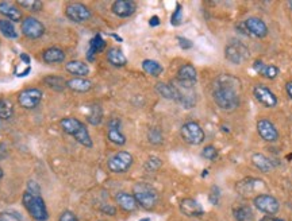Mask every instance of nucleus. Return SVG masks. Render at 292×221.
<instances>
[{"label":"nucleus","instance_id":"nucleus-1","mask_svg":"<svg viewBox=\"0 0 292 221\" xmlns=\"http://www.w3.org/2000/svg\"><path fill=\"white\" fill-rule=\"evenodd\" d=\"M240 81L230 74L219 76L214 82L213 99L219 108L226 112H231L240 107V93H238Z\"/></svg>","mask_w":292,"mask_h":221},{"label":"nucleus","instance_id":"nucleus-2","mask_svg":"<svg viewBox=\"0 0 292 221\" xmlns=\"http://www.w3.org/2000/svg\"><path fill=\"white\" fill-rule=\"evenodd\" d=\"M60 125L63 128V131L68 135L73 136L77 143H80L84 147L91 148L94 146L91 135L87 127L84 125L83 121H80L76 117H64L63 120L60 121Z\"/></svg>","mask_w":292,"mask_h":221},{"label":"nucleus","instance_id":"nucleus-3","mask_svg":"<svg viewBox=\"0 0 292 221\" xmlns=\"http://www.w3.org/2000/svg\"><path fill=\"white\" fill-rule=\"evenodd\" d=\"M24 208L28 210L30 216L35 221H47L49 213H47L46 204L43 201V198L39 194H33L30 192H24L22 197Z\"/></svg>","mask_w":292,"mask_h":221},{"label":"nucleus","instance_id":"nucleus-4","mask_svg":"<svg viewBox=\"0 0 292 221\" xmlns=\"http://www.w3.org/2000/svg\"><path fill=\"white\" fill-rule=\"evenodd\" d=\"M132 196L136 197L137 202H138V206H141V208H144V209L146 210L153 209V208L157 205V202H158V193H157V190L154 189L152 185H149V183H137L136 186H134V194H132Z\"/></svg>","mask_w":292,"mask_h":221},{"label":"nucleus","instance_id":"nucleus-5","mask_svg":"<svg viewBox=\"0 0 292 221\" xmlns=\"http://www.w3.org/2000/svg\"><path fill=\"white\" fill-rule=\"evenodd\" d=\"M180 134H181V138L192 146L202 144L204 142V138H206L203 128L196 121H187L180 130Z\"/></svg>","mask_w":292,"mask_h":221},{"label":"nucleus","instance_id":"nucleus-6","mask_svg":"<svg viewBox=\"0 0 292 221\" xmlns=\"http://www.w3.org/2000/svg\"><path fill=\"white\" fill-rule=\"evenodd\" d=\"M134 159L132 155L127 151H118L117 154H114L107 162L110 171L111 173H117V174H122L126 173L131 167Z\"/></svg>","mask_w":292,"mask_h":221},{"label":"nucleus","instance_id":"nucleus-7","mask_svg":"<svg viewBox=\"0 0 292 221\" xmlns=\"http://www.w3.org/2000/svg\"><path fill=\"white\" fill-rule=\"evenodd\" d=\"M225 57L233 65H241L249 57V50L245 45L234 41V42L229 43L225 49Z\"/></svg>","mask_w":292,"mask_h":221},{"label":"nucleus","instance_id":"nucleus-8","mask_svg":"<svg viewBox=\"0 0 292 221\" xmlns=\"http://www.w3.org/2000/svg\"><path fill=\"white\" fill-rule=\"evenodd\" d=\"M253 204L260 212L268 214V216L276 214L279 209H280L279 201L273 196H271V194H258V196L254 197Z\"/></svg>","mask_w":292,"mask_h":221},{"label":"nucleus","instance_id":"nucleus-9","mask_svg":"<svg viewBox=\"0 0 292 221\" xmlns=\"http://www.w3.org/2000/svg\"><path fill=\"white\" fill-rule=\"evenodd\" d=\"M42 90L38 88H28L18 94V103L24 109H34L42 100Z\"/></svg>","mask_w":292,"mask_h":221},{"label":"nucleus","instance_id":"nucleus-10","mask_svg":"<svg viewBox=\"0 0 292 221\" xmlns=\"http://www.w3.org/2000/svg\"><path fill=\"white\" fill-rule=\"evenodd\" d=\"M65 15L68 19H70L74 23H83L90 19L92 14L91 10L87 6L82 3H70L66 6Z\"/></svg>","mask_w":292,"mask_h":221},{"label":"nucleus","instance_id":"nucleus-11","mask_svg":"<svg viewBox=\"0 0 292 221\" xmlns=\"http://www.w3.org/2000/svg\"><path fill=\"white\" fill-rule=\"evenodd\" d=\"M20 28H22V33H23L24 37H28L30 39H38L45 34V26L33 16H28L26 19L22 20Z\"/></svg>","mask_w":292,"mask_h":221},{"label":"nucleus","instance_id":"nucleus-12","mask_svg":"<svg viewBox=\"0 0 292 221\" xmlns=\"http://www.w3.org/2000/svg\"><path fill=\"white\" fill-rule=\"evenodd\" d=\"M198 81V72L191 64H185L177 72V82L183 88H192Z\"/></svg>","mask_w":292,"mask_h":221},{"label":"nucleus","instance_id":"nucleus-13","mask_svg":"<svg viewBox=\"0 0 292 221\" xmlns=\"http://www.w3.org/2000/svg\"><path fill=\"white\" fill-rule=\"evenodd\" d=\"M253 96L256 97V100L262 104L265 108H273L277 105V97L275 96L272 90L267 88L262 84H258L253 88Z\"/></svg>","mask_w":292,"mask_h":221},{"label":"nucleus","instance_id":"nucleus-14","mask_svg":"<svg viewBox=\"0 0 292 221\" xmlns=\"http://www.w3.org/2000/svg\"><path fill=\"white\" fill-rule=\"evenodd\" d=\"M257 132L261 136V139H264L265 142H276L279 139V131L275 127L272 121H269L268 119H260L257 121Z\"/></svg>","mask_w":292,"mask_h":221},{"label":"nucleus","instance_id":"nucleus-15","mask_svg":"<svg viewBox=\"0 0 292 221\" xmlns=\"http://www.w3.org/2000/svg\"><path fill=\"white\" fill-rule=\"evenodd\" d=\"M246 31L249 35H253L256 38H264L265 35L268 34V27L265 24L264 20H261L260 18H249L244 22Z\"/></svg>","mask_w":292,"mask_h":221},{"label":"nucleus","instance_id":"nucleus-16","mask_svg":"<svg viewBox=\"0 0 292 221\" xmlns=\"http://www.w3.org/2000/svg\"><path fill=\"white\" fill-rule=\"evenodd\" d=\"M180 210L181 213L188 217H200L204 214V209L194 198H184L180 201Z\"/></svg>","mask_w":292,"mask_h":221},{"label":"nucleus","instance_id":"nucleus-17","mask_svg":"<svg viewBox=\"0 0 292 221\" xmlns=\"http://www.w3.org/2000/svg\"><path fill=\"white\" fill-rule=\"evenodd\" d=\"M111 10L119 18H129L136 12L137 4L132 0H117L113 3Z\"/></svg>","mask_w":292,"mask_h":221},{"label":"nucleus","instance_id":"nucleus-18","mask_svg":"<svg viewBox=\"0 0 292 221\" xmlns=\"http://www.w3.org/2000/svg\"><path fill=\"white\" fill-rule=\"evenodd\" d=\"M121 120L114 117L109 121V132H107V136H109L110 142H113L114 144L117 146H123L126 143V136L122 134L121 131Z\"/></svg>","mask_w":292,"mask_h":221},{"label":"nucleus","instance_id":"nucleus-19","mask_svg":"<svg viewBox=\"0 0 292 221\" xmlns=\"http://www.w3.org/2000/svg\"><path fill=\"white\" fill-rule=\"evenodd\" d=\"M115 201L119 205V208L125 212H134L138 208V202H137L136 197L132 194L126 193V192H119L115 196Z\"/></svg>","mask_w":292,"mask_h":221},{"label":"nucleus","instance_id":"nucleus-20","mask_svg":"<svg viewBox=\"0 0 292 221\" xmlns=\"http://www.w3.org/2000/svg\"><path fill=\"white\" fill-rule=\"evenodd\" d=\"M156 92L160 94L161 97L167 99V100H180V92L179 88L172 84H167V82H158L156 85Z\"/></svg>","mask_w":292,"mask_h":221},{"label":"nucleus","instance_id":"nucleus-21","mask_svg":"<svg viewBox=\"0 0 292 221\" xmlns=\"http://www.w3.org/2000/svg\"><path fill=\"white\" fill-rule=\"evenodd\" d=\"M105 47V41L101 38L100 34H96L94 38L90 41V47H88V51H87V59L88 61H95V57H96L97 53L104 50Z\"/></svg>","mask_w":292,"mask_h":221},{"label":"nucleus","instance_id":"nucleus-22","mask_svg":"<svg viewBox=\"0 0 292 221\" xmlns=\"http://www.w3.org/2000/svg\"><path fill=\"white\" fill-rule=\"evenodd\" d=\"M0 14L6 16V19H8L10 22H19L22 19V12L14 4L8 3V2L0 3Z\"/></svg>","mask_w":292,"mask_h":221},{"label":"nucleus","instance_id":"nucleus-23","mask_svg":"<svg viewBox=\"0 0 292 221\" xmlns=\"http://www.w3.org/2000/svg\"><path fill=\"white\" fill-rule=\"evenodd\" d=\"M42 59L46 64H61L65 61V53L60 47H49L43 50Z\"/></svg>","mask_w":292,"mask_h":221},{"label":"nucleus","instance_id":"nucleus-24","mask_svg":"<svg viewBox=\"0 0 292 221\" xmlns=\"http://www.w3.org/2000/svg\"><path fill=\"white\" fill-rule=\"evenodd\" d=\"M253 69L268 80H275L279 76V68L275 65H265L262 61H256L253 64Z\"/></svg>","mask_w":292,"mask_h":221},{"label":"nucleus","instance_id":"nucleus-25","mask_svg":"<svg viewBox=\"0 0 292 221\" xmlns=\"http://www.w3.org/2000/svg\"><path fill=\"white\" fill-rule=\"evenodd\" d=\"M66 86L72 89L73 92H78V93H86L88 90L92 89V82L90 80L83 77L72 78L69 81H66Z\"/></svg>","mask_w":292,"mask_h":221},{"label":"nucleus","instance_id":"nucleus-26","mask_svg":"<svg viewBox=\"0 0 292 221\" xmlns=\"http://www.w3.org/2000/svg\"><path fill=\"white\" fill-rule=\"evenodd\" d=\"M65 68L66 72H69L70 74L77 76V77L84 78L90 74V66L83 61H70V62L66 64Z\"/></svg>","mask_w":292,"mask_h":221},{"label":"nucleus","instance_id":"nucleus-27","mask_svg":"<svg viewBox=\"0 0 292 221\" xmlns=\"http://www.w3.org/2000/svg\"><path fill=\"white\" fill-rule=\"evenodd\" d=\"M107 61L113 66H117V68H122L127 64V58L126 55L123 54V51L118 47H111L109 51H107Z\"/></svg>","mask_w":292,"mask_h":221},{"label":"nucleus","instance_id":"nucleus-28","mask_svg":"<svg viewBox=\"0 0 292 221\" xmlns=\"http://www.w3.org/2000/svg\"><path fill=\"white\" fill-rule=\"evenodd\" d=\"M252 162L256 167H257L258 170H261L262 173H269V171L273 170V162L268 156H265L264 154H253L252 155Z\"/></svg>","mask_w":292,"mask_h":221},{"label":"nucleus","instance_id":"nucleus-29","mask_svg":"<svg viewBox=\"0 0 292 221\" xmlns=\"http://www.w3.org/2000/svg\"><path fill=\"white\" fill-rule=\"evenodd\" d=\"M45 85H47L50 89L56 90V92H63L64 89H66V80L61 76H47L43 80Z\"/></svg>","mask_w":292,"mask_h":221},{"label":"nucleus","instance_id":"nucleus-30","mask_svg":"<svg viewBox=\"0 0 292 221\" xmlns=\"http://www.w3.org/2000/svg\"><path fill=\"white\" fill-rule=\"evenodd\" d=\"M235 221H252L253 220V210L248 205H241L233 210Z\"/></svg>","mask_w":292,"mask_h":221},{"label":"nucleus","instance_id":"nucleus-31","mask_svg":"<svg viewBox=\"0 0 292 221\" xmlns=\"http://www.w3.org/2000/svg\"><path fill=\"white\" fill-rule=\"evenodd\" d=\"M142 69L148 74H150L152 77H158L164 72V68L161 66V64H158L157 61H153V59H145L142 62Z\"/></svg>","mask_w":292,"mask_h":221},{"label":"nucleus","instance_id":"nucleus-32","mask_svg":"<svg viewBox=\"0 0 292 221\" xmlns=\"http://www.w3.org/2000/svg\"><path fill=\"white\" fill-rule=\"evenodd\" d=\"M88 123L92 125H99L103 120V109L99 104H94L90 107V113L87 116Z\"/></svg>","mask_w":292,"mask_h":221},{"label":"nucleus","instance_id":"nucleus-33","mask_svg":"<svg viewBox=\"0 0 292 221\" xmlns=\"http://www.w3.org/2000/svg\"><path fill=\"white\" fill-rule=\"evenodd\" d=\"M0 33L8 39L18 38V31H16L15 26L8 19H0Z\"/></svg>","mask_w":292,"mask_h":221},{"label":"nucleus","instance_id":"nucleus-34","mask_svg":"<svg viewBox=\"0 0 292 221\" xmlns=\"http://www.w3.org/2000/svg\"><path fill=\"white\" fill-rule=\"evenodd\" d=\"M14 115V105L7 99H0V119L8 120Z\"/></svg>","mask_w":292,"mask_h":221},{"label":"nucleus","instance_id":"nucleus-35","mask_svg":"<svg viewBox=\"0 0 292 221\" xmlns=\"http://www.w3.org/2000/svg\"><path fill=\"white\" fill-rule=\"evenodd\" d=\"M20 7H23L24 10H28V11H41L42 10V2H39V0H19L18 2Z\"/></svg>","mask_w":292,"mask_h":221},{"label":"nucleus","instance_id":"nucleus-36","mask_svg":"<svg viewBox=\"0 0 292 221\" xmlns=\"http://www.w3.org/2000/svg\"><path fill=\"white\" fill-rule=\"evenodd\" d=\"M148 139L152 144H161L163 143L164 136H163V132H161L160 128H157V127L150 128V130H149V132H148Z\"/></svg>","mask_w":292,"mask_h":221},{"label":"nucleus","instance_id":"nucleus-37","mask_svg":"<svg viewBox=\"0 0 292 221\" xmlns=\"http://www.w3.org/2000/svg\"><path fill=\"white\" fill-rule=\"evenodd\" d=\"M163 162H161L160 158H157V156H150V158L146 161L145 163V170L149 171V173H154L161 167Z\"/></svg>","mask_w":292,"mask_h":221},{"label":"nucleus","instance_id":"nucleus-38","mask_svg":"<svg viewBox=\"0 0 292 221\" xmlns=\"http://www.w3.org/2000/svg\"><path fill=\"white\" fill-rule=\"evenodd\" d=\"M181 22H183V7H181V4L177 3L176 4L175 11H173L171 16V23L173 26H180Z\"/></svg>","mask_w":292,"mask_h":221},{"label":"nucleus","instance_id":"nucleus-39","mask_svg":"<svg viewBox=\"0 0 292 221\" xmlns=\"http://www.w3.org/2000/svg\"><path fill=\"white\" fill-rule=\"evenodd\" d=\"M202 155L206 159H208V161H214L218 156V151H217V148L214 146H207V147L203 148Z\"/></svg>","mask_w":292,"mask_h":221},{"label":"nucleus","instance_id":"nucleus-40","mask_svg":"<svg viewBox=\"0 0 292 221\" xmlns=\"http://www.w3.org/2000/svg\"><path fill=\"white\" fill-rule=\"evenodd\" d=\"M219 197H221V190H219L218 186H213L211 187V192L208 194V200L213 205H217L219 202Z\"/></svg>","mask_w":292,"mask_h":221},{"label":"nucleus","instance_id":"nucleus-41","mask_svg":"<svg viewBox=\"0 0 292 221\" xmlns=\"http://www.w3.org/2000/svg\"><path fill=\"white\" fill-rule=\"evenodd\" d=\"M0 221H22V218L12 212H0Z\"/></svg>","mask_w":292,"mask_h":221},{"label":"nucleus","instance_id":"nucleus-42","mask_svg":"<svg viewBox=\"0 0 292 221\" xmlns=\"http://www.w3.org/2000/svg\"><path fill=\"white\" fill-rule=\"evenodd\" d=\"M59 221H78V220L73 212H70V210H65V212H63V213L60 214Z\"/></svg>","mask_w":292,"mask_h":221},{"label":"nucleus","instance_id":"nucleus-43","mask_svg":"<svg viewBox=\"0 0 292 221\" xmlns=\"http://www.w3.org/2000/svg\"><path fill=\"white\" fill-rule=\"evenodd\" d=\"M177 41H179V45L181 49H184V50H188V49H191L192 47V42L190 41V39L184 38V37H177Z\"/></svg>","mask_w":292,"mask_h":221},{"label":"nucleus","instance_id":"nucleus-44","mask_svg":"<svg viewBox=\"0 0 292 221\" xmlns=\"http://www.w3.org/2000/svg\"><path fill=\"white\" fill-rule=\"evenodd\" d=\"M100 210L103 213L109 214V216H114V214L117 213V209H115V206L110 205V204H104V205L101 206Z\"/></svg>","mask_w":292,"mask_h":221},{"label":"nucleus","instance_id":"nucleus-45","mask_svg":"<svg viewBox=\"0 0 292 221\" xmlns=\"http://www.w3.org/2000/svg\"><path fill=\"white\" fill-rule=\"evenodd\" d=\"M7 155H8L7 146L0 142V161H3V159L7 158Z\"/></svg>","mask_w":292,"mask_h":221},{"label":"nucleus","instance_id":"nucleus-46","mask_svg":"<svg viewBox=\"0 0 292 221\" xmlns=\"http://www.w3.org/2000/svg\"><path fill=\"white\" fill-rule=\"evenodd\" d=\"M28 192H30V193H33V194H39V192H41V190H39V186L34 182V181H30V182H29Z\"/></svg>","mask_w":292,"mask_h":221},{"label":"nucleus","instance_id":"nucleus-47","mask_svg":"<svg viewBox=\"0 0 292 221\" xmlns=\"http://www.w3.org/2000/svg\"><path fill=\"white\" fill-rule=\"evenodd\" d=\"M149 24H150L152 27H156V26H158V24H160V18H158L157 15L152 16V18H150V20H149Z\"/></svg>","mask_w":292,"mask_h":221},{"label":"nucleus","instance_id":"nucleus-48","mask_svg":"<svg viewBox=\"0 0 292 221\" xmlns=\"http://www.w3.org/2000/svg\"><path fill=\"white\" fill-rule=\"evenodd\" d=\"M19 58L22 59V61H23V62L26 64L28 66H30V64H32V59H30V57H29L26 53H22V54L19 55Z\"/></svg>","mask_w":292,"mask_h":221},{"label":"nucleus","instance_id":"nucleus-49","mask_svg":"<svg viewBox=\"0 0 292 221\" xmlns=\"http://www.w3.org/2000/svg\"><path fill=\"white\" fill-rule=\"evenodd\" d=\"M260 221H285V220L279 218V217H275V216H264V217L261 218Z\"/></svg>","mask_w":292,"mask_h":221},{"label":"nucleus","instance_id":"nucleus-50","mask_svg":"<svg viewBox=\"0 0 292 221\" xmlns=\"http://www.w3.org/2000/svg\"><path fill=\"white\" fill-rule=\"evenodd\" d=\"M285 90H287V93H288V96L291 97V100H292V81L285 84Z\"/></svg>","mask_w":292,"mask_h":221},{"label":"nucleus","instance_id":"nucleus-51","mask_svg":"<svg viewBox=\"0 0 292 221\" xmlns=\"http://www.w3.org/2000/svg\"><path fill=\"white\" fill-rule=\"evenodd\" d=\"M113 37H114V38H115V39H118L119 42H122V38H121V37H118V35H115V34H113Z\"/></svg>","mask_w":292,"mask_h":221},{"label":"nucleus","instance_id":"nucleus-52","mask_svg":"<svg viewBox=\"0 0 292 221\" xmlns=\"http://www.w3.org/2000/svg\"><path fill=\"white\" fill-rule=\"evenodd\" d=\"M3 178V169H2V167H0V179Z\"/></svg>","mask_w":292,"mask_h":221},{"label":"nucleus","instance_id":"nucleus-53","mask_svg":"<svg viewBox=\"0 0 292 221\" xmlns=\"http://www.w3.org/2000/svg\"><path fill=\"white\" fill-rule=\"evenodd\" d=\"M206 175H208V171L204 170V173H203V177H206Z\"/></svg>","mask_w":292,"mask_h":221},{"label":"nucleus","instance_id":"nucleus-54","mask_svg":"<svg viewBox=\"0 0 292 221\" xmlns=\"http://www.w3.org/2000/svg\"><path fill=\"white\" fill-rule=\"evenodd\" d=\"M140 221H150V218H141Z\"/></svg>","mask_w":292,"mask_h":221},{"label":"nucleus","instance_id":"nucleus-55","mask_svg":"<svg viewBox=\"0 0 292 221\" xmlns=\"http://www.w3.org/2000/svg\"><path fill=\"white\" fill-rule=\"evenodd\" d=\"M289 7L292 8V2H289Z\"/></svg>","mask_w":292,"mask_h":221},{"label":"nucleus","instance_id":"nucleus-56","mask_svg":"<svg viewBox=\"0 0 292 221\" xmlns=\"http://www.w3.org/2000/svg\"><path fill=\"white\" fill-rule=\"evenodd\" d=\"M99 221H104V220H99Z\"/></svg>","mask_w":292,"mask_h":221}]
</instances>
